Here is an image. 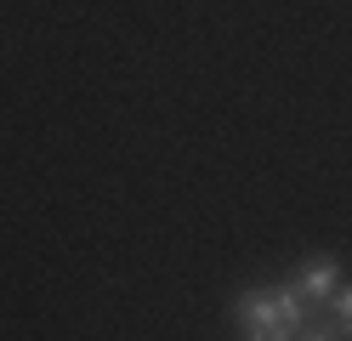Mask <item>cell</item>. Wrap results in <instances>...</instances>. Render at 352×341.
<instances>
[{
    "instance_id": "2",
    "label": "cell",
    "mask_w": 352,
    "mask_h": 341,
    "mask_svg": "<svg viewBox=\"0 0 352 341\" xmlns=\"http://www.w3.org/2000/svg\"><path fill=\"white\" fill-rule=\"evenodd\" d=\"M296 290H301V302L307 307H324L329 296L341 290V262L336 256H313V262H301L296 267V279H290Z\"/></svg>"
},
{
    "instance_id": "1",
    "label": "cell",
    "mask_w": 352,
    "mask_h": 341,
    "mask_svg": "<svg viewBox=\"0 0 352 341\" xmlns=\"http://www.w3.org/2000/svg\"><path fill=\"white\" fill-rule=\"evenodd\" d=\"M233 324L245 341H296L301 324H307V302L290 279L267 285V290H245L233 302Z\"/></svg>"
},
{
    "instance_id": "3",
    "label": "cell",
    "mask_w": 352,
    "mask_h": 341,
    "mask_svg": "<svg viewBox=\"0 0 352 341\" xmlns=\"http://www.w3.org/2000/svg\"><path fill=\"white\" fill-rule=\"evenodd\" d=\"M329 313H336V330H341V341H352V285H341L336 296L324 302Z\"/></svg>"
},
{
    "instance_id": "4",
    "label": "cell",
    "mask_w": 352,
    "mask_h": 341,
    "mask_svg": "<svg viewBox=\"0 0 352 341\" xmlns=\"http://www.w3.org/2000/svg\"><path fill=\"white\" fill-rule=\"evenodd\" d=\"M296 341H341V330H307V324H301Z\"/></svg>"
}]
</instances>
